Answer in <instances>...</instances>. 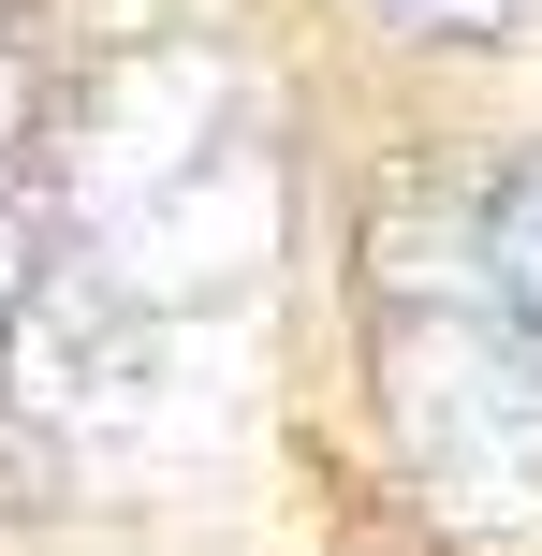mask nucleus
Segmentation results:
<instances>
[{
    "label": "nucleus",
    "instance_id": "obj_1",
    "mask_svg": "<svg viewBox=\"0 0 542 556\" xmlns=\"http://www.w3.org/2000/svg\"><path fill=\"white\" fill-rule=\"evenodd\" d=\"M59 264L220 323L279 264V103L220 45H133L59 103Z\"/></svg>",
    "mask_w": 542,
    "mask_h": 556
},
{
    "label": "nucleus",
    "instance_id": "obj_2",
    "mask_svg": "<svg viewBox=\"0 0 542 556\" xmlns=\"http://www.w3.org/2000/svg\"><path fill=\"white\" fill-rule=\"evenodd\" d=\"M367 352L411 498L484 556H542V352L499 323L484 235L426 220V191H396L367 235Z\"/></svg>",
    "mask_w": 542,
    "mask_h": 556
},
{
    "label": "nucleus",
    "instance_id": "obj_3",
    "mask_svg": "<svg viewBox=\"0 0 542 556\" xmlns=\"http://www.w3.org/2000/svg\"><path fill=\"white\" fill-rule=\"evenodd\" d=\"M191 352H205V323H162L117 278L45 250V293H29V337H15V381L0 395L59 454H162L191 425Z\"/></svg>",
    "mask_w": 542,
    "mask_h": 556
},
{
    "label": "nucleus",
    "instance_id": "obj_4",
    "mask_svg": "<svg viewBox=\"0 0 542 556\" xmlns=\"http://www.w3.org/2000/svg\"><path fill=\"white\" fill-rule=\"evenodd\" d=\"M469 235H484V293H499V323L542 352V147L499 176L484 205H469Z\"/></svg>",
    "mask_w": 542,
    "mask_h": 556
},
{
    "label": "nucleus",
    "instance_id": "obj_5",
    "mask_svg": "<svg viewBox=\"0 0 542 556\" xmlns=\"http://www.w3.org/2000/svg\"><path fill=\"white\" fill-rule=\"evenodd\" d=\"M367 15H396L411 45H484V29H514L528 0H367Z\"/></svg>",
    "mask_w": 542,
    "mask_h": 556
},
{
    "label": "nucleus",
    "instance_id": "obj_6",
    "mask_svg": "<svg viewBox=\"0 0 542 556\" xmlns=\"http://www.w3.org/2000/svg\"><path fill=\"white\" fill-rule=\"evenodd\" d=\"M29 293H45V235L0 205V381H15V337H29Z\"/></svg>",
    "mask_w": 542,
    "mask_h": 556
},
{
    "label": "nucleus",
    "instance_id": "obj_7",
    "mask_svg": "<svg viewBox=\"0 0 542 556\" xmlns=\"http://www.w3.org/2000/svg\"><path fill=\"white\" fill-rule=\"evenodd\" d=\"M15 132H29V45H15V0H0V162H15Z\"/></svg>",
    "mask_w": 542,
    "mask_h": 556
}]
</instances>
